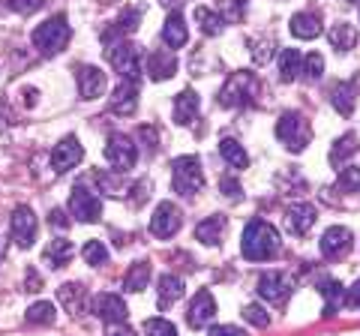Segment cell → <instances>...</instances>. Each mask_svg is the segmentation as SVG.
<instances>
[{
  "label": "cell",
  "instance_id": "6da1fadb",
  "mask_svg": "<svg viewBox=\"0 0 360 336\" xmlns=\"http://www.w3.org/2000/svg\"><path fill=\"white\" fill-rule=\"evenodd\" d=\"M279 246H283V240H279V231L270 226V222H264V219H252L250 226L243 228V238H240L243 259L267 261V259H274V255L279 252Z\"/></svg>",
  "mask_w": 360,
  "mask_h": 336
},
{
  "label": "cell",
  "instance_id": "7a4b0ae2",
  "mask_svg": "<svg viewBox=\"0 0 360 336\" xmlns=\"http://www.w3.org/2000/svg\"><path fill=\"white\" fill-rule=\"evenodd\" d=\"M264 93V84H262V78H258L255 72H234L229 82L222 84V91H219V105L225 108H250L258 103V96Z\"/></svg>",
  "mask_w": 360,
  "mask_h": 336
},
{
  "label": "cell",
  "instance_id": "3957f363",
  "mask_svg": "<svg viewBox=\"0 0 360 336\" xmlns=\"http://www.w3.org/2000/svg\"><path fill=\"white\" fill-rule=\"evenodd\" d=\"M276 138L285 144L291 153H303L312 141V123L300 115V111H285L276 120Z\"/></svg>",
  "mask_w": 360,
  "mask_h": 336
},
{
  "label": "cell",
  "instance_id": "277c9868",
  "mask_svg": "<svg viewBox=\"0 0 360 336\" xmlns=\"http://www.w3.org/2000/svg\"><path fill=\"white\" fill-rule=\"evenodd\" d=\"M172 186L184 198H193L195 193H201V186H205V168H201L195 156H177L172 162Z\"/></svg>",
  "mask_w": 360,
  "mask_h": 336
},
{
  "label": "cell",
  "instance_id": "5b68a950",
  "mask_svg": "<svg viewBox=\"0 0 360 336\" xmlns=\"http://www.w3.org/2000/svg\"><path fill=\"white\" fill-rule=\"evenodd\" d=\"M72 37V27L66 15H51L49 21L33 30V46H37L42 54H60L66 49V42Z\"/></svg>",
  "mask_w": 360,
  "mask_h": 336
},
{
  "label": "cell",
  "instance_id": "8992f818",
  "mask_svg": "<svg viewBox=\"0 0 360 336\" xmlns=\"http://www.w3.org/2000/svg\"><path fill=\"white\" fill-rule=\"evenodd\" d=\"M105 58L117 70L120 78H127V82H139L141 78V54H139V49H135L132 42H123V39L120 42H108Z\"/></svg>",
  "mask_w": 360,
  "mask_h": 336
},
{
  "label": "cell",
  "instance_id": "52a82bcc",
  "mask_svg": "<svg viewBox=\"0 0 360 336\" xmlns=\"http://www.w3.org/2000/svg\"><path fill=\"white\" fill-rule=\"evenodd\" d=\"M180 226H184V214H180V207L172 205V201H162V205H156L153 217H150V234L153 238H174V234L180 231Z\"/></svg>",
  "mask_w": 360,
  "mask_h": 336
},
{
  "label": "cell",
  "instance_id": "ba28073f",
  "mask_svg": "<svg viewBox=\"0 0 360 336\" xmlns=\"http://www.w3.org/2000/svg\"><path fill=\"white\" fill-rule=\"evenodd\" d=\"M70 214L82 222H96L99 214H103V201L94 189H87L84 183H78L70 193Z\"/></svg>",
  "mask_w": 360,
  "mask_h": 336
},
{
  "label": "cell",
  "instance_id": "9c48e42d",
  "mask_svg": "<svg viewBox=\"0 0 360 336\" xmlns=\"http://www.w3.org/2000/svg\"><path fill=\"white\" fill-rule=\"evenodd\" d=\"M321 255L328 261H340L345 259L348 252H352V246H354V234L348 231L345 226H330L328 231L321 234Z\"/></svg>",
  "mask_w": 360,
  "mask_h": 336
},
{
  "label": "cell",
  "instance_id": "30bf717a",
  "mask_svg": "<svg viewBox=\"0 0 360 336\" xmlns=\"http://www.w3.org/2000/svg\"><path fill=\"white\" fill-rule=\"evenodd\" d=\"M135 156H139V150H135L129 136H111L105 141V160L111 162L115 172H129L135 165Z\"/></svg>",
  "mask_w": 360,
  "mask_h": 336
},
{
  "label": "cell",
  "instance_id": "8fae6325",
  "mask_svg": "<svg viewBox=\"0 0 360 336\" xmlns=\"http://www.w3.org/2000/svg\"><path fill=\"white\" fill-rule=\"evenodd\" d=\"M258 295L267 304H283V300L291 295V279L283 271H267L258 276Z\"/></svg>",
  "mask_w": 360,
  "mask_h": 336
},
{
  "label": "cell",
  "instance_id": "7c38bea8",
  "mask_svg": "<svg viewBox=\"0 0 360 336\" xmlns=\"http://www.w3.org/2000/svg\"><path fill=\"white\" fill-rule=\"evenodd\" d=\"M213 318H217V300H213L207 288H201L186 309V321H189V328H207Z\"/></svg>",
  "mask_w": 360,
  "mask_h": 336
},
{
  "label": "cell",
  "instance_id": "4fadbf2b",
  "mask_svg": "<svg viewBox=\"0 0 360 336\" xmlns=\"http://www.w3.org/2000/svg\"><path fill=\"white\" fill-rule=\"evenodd\" d=\"M84 160V148L78 144V138H72V136H66V138H60V144L51 150V165H54V172H72V168Z\"/></svg>",
  "mask_w": 360,
  "mask_h": 336
},
{
  "label": "cell",
  "instance_id": "5bb4252c",
  "mask_svg": "<svg viewBox=\"0 0 360 336\" xmlns=\"http://www.w3.org/2000/svg\"><path fill=\"white\" fill-rule=\"evenodd\" d=\"M58 300L63 304V309L70 312V316H75V318H82L87 312V306H90V295H87V288L82 283H63L58 288Z\"/></svg>",
  "mask_w": 360,
  "mask_h": 336
},
{
  "label": "cell",
  "instance_id": "9a60e30c",
  "mask_svg": "<svg viewBox=\"0 0 360 336\" xmlns=\"http://www.w3.org/2000/svg\"><path fill=\"white\" fill-rule=\"evenodd\" d=\"M135 108H139V82L120 78L115 93H111V111L120 117H129V115H135Z\"/></svg>",
  "mask_w": 360,
  "mask_h": 336
},
{
  "label": "cell",
  "instance_id": "2e32d148",
  "mask_svg": "<svg viewBox=\"0 0 360 336\" xmlns=\"http://www.w3.org/2000/svg\"><path fill=\"white\" fill-rule=\"evenodd\" d=\"M75 82H78V93H82V99H96L105 91V72L99 70V66H90V63L78 66Z\"/></svg>",
  "mask_w": 360,
  "mask_h": 336
},
{
  "label": "cell",
  "instance_id": "e0dca14e",
  "mask_svg": "<svg viewBox=\"0 0 360 336\" xmlns=\"http://www.w3.org/2000/svg\"><path fill=\"white\" fill-rule=\"evenodd\" d=\"M144 72H148L150 82H165L177 72V58L168 49H160V51H150L148 60H144Z\"/></svg>",
  "mask_w": 360,
  "mask_h": 336
},
{
  "label": "cell",
  "instance_id": "ac0fdd59",
  "mask_svg": "<svg viewBox=\"0 0 360 336\" xmlns=\"http://www.w3.org/2000/svg\"><path fill=\"white\" fill-rule=\"evenodd\" d=\"M94 312L103 321H108V324H120V321H127V316H129V309H127V304H123V297L120 295H111V291H105V295H99L94 300Z\"/></svg>",
  "mask_w": 360,
  "mask_h": 336
},
{
  "label": "cell",
  "instance_id": "d6986e66",
  "mask_svg": "<svg viewBox=\"0 0 360 336\" xmlns=\"http://www.w3.org/2000/svg\"><path fill=\"white\" fill-rule=\"evenodd\" d=\"M13 240L18 246H33V240H37V217L30 207L13 210Z\"/></svg>",
  "mask_w": 360,
  "mask_h": 336
},
{
  "label": "cell",
  "instance_id": "ffe728a7",
  "mask_svg": "<svg viewBox=\"0 0 360 336\" xmlns=\"http://www.w3.org/2000/svg\"><path fill=\"white\" fill-rule=\"evenodd\" d=\"M315 219H319V210H315L309 201H297V205L288 207L285 226H288L291 234H307V231L315 226Z\"/></svg>",
  "mask_w": 360,
  "mask_h": 336
},
{
  "label": "cell",
  "instance_id": "44dd1931",
  "mask_svg": "<svg viewBox=\"0 0 360 336\" xmlns=\"http://www.w3.org/2000/svg\"><path fill=\"white\" fill-rule=\"evenodd\" d=\"M198 108H201V99L195 91H180L174 96V123H180V127L193 123L198 117Z\"/></svg>",
  "mask_w": 360,
  "mask_h": 336
},
{
  "label": "cell",
  "instance_id": "7402d4cb",
  "mask_svg": "<svg viewBox=\"0 0 360 336\" xmlns=\"http://www.w3.org/2000/svg\"><path fill=\"white\" fill-rule=\"evenodd\" d=\"M225 228H229V219H225L222 214H213V217L201 219L195 226V238L205 246H213V243H219L225 238Z\"/></svg>",
  "mask_w": 360,
  "mask_h": 336
},
{
  "label": "cell",
  "instance_id": "603a6c76",
  "mask_svg": "<svg viewBox=\"0 0 360 336\" xmlns=\"http://www.w3.org/2000/svg\"><path fill=\"white\" fill-rule=\"evenodd\" d=\"M330 103H333V108L340 111L342 117H352V115H354V105H357V87H354V82H340V84H333Z\"/></svg>",
  "mask_w": 360,
  "mask_h": 336
},
{
  "label": "cell",
  "instance_id": "cb8c5ba5",
  "mask_svg": "<svg viewBox=\"0 0 360 336\" xmlns=\"http://www.w3.org/2000/svg\"><path fill=\"white\" fill-rule=\"evenodd\" d=\"M360 150V138L354 136V132H345V136H340L333 141V148H330V165L333 168H345L348 160Z\"/></svg>",
  "mask_w": 360,
  "mask_h": 336
},
{
  "label": "cell",
  "instance_id": "d4e9b609",
  "mask_svg": "<svg viewBox=\"0 0 360 336\" xmlns=\"http://www.w3.org/2000/svg\"><path fill=\"white\" fill-rule=\"evenodd\" d=\"M186 39H189L186 21L180 18V13H172V15L165 18V25H162V42H165L168 49H184Z\"/></svg>",
  "mask_w": 360,
  "mask_h": 336
},
{
  "label": "cell",
  "instance_id": "484cf974",
  "mask_svg": "<svg viewBox=\"0 0 360 336\" xmlns=\"http://www.w3.org/2000/svg\"><path fill=\"white\" fill-rule=\"evenodd\" d=\"M156 288H160V306H172L177 304L180 297H184V279L174 276V273H162L160 283H156Z\"/></svg>",
  "mask_w": 360,
  "mask_h": 336
},
{
  "label": "cell",
  "instance_id": "4316f807",
  "mask_svg": "<svg viewBox=\"0 0 360 336\" xmlns=\"http://www.w3.org/2000/svg\"><path fill=\"white\" fill-rule=\"evenodd\" d=\"M291 33H295L297 39H315L321 37V18L315 13H297L291 18Z\"/></svg>",
  "mask_w": 360,
  "mask_h": 336
},
{
  "label": "cell",
  "instance_id": "83f0119b",
  "mask_svg": "<svg viewBox=\"0 0 360 336\" xmlns=\"http://www.w3.org/2000/svg\"><path fill=\"white\" fill-rule=\"evenodd\" d=\"M321 297H324V318H330L345 300V288L340 285V279H321Z\"/></svg>",
  "mask_w": 360,
  "mask_h": 336
},
{
  "label": "cell",
  "instance_id": "f1b7e54d",
  "mask_svg": "<svg viewBox=\"0 0 360 336\" xmlns=\"http://www.w3.org/2000/svg\"><path fill=\"white\" fill-rule=\"evenodd\" d=\"M42 255H45V261H49L51 267H63V264L72 261L75 246L70 240H63V238H54V240H49V246H45Z\"/></svg>",
  "mask_w": 360,
  "mask_h": 336
},
{
  "label": "cell",
  "instance_id": "f546056e",
  "mask_svg": "<svg viewBox=\"0 0 360 336\" xmlns=\"http://www.w3.org/2000/svg\"><path fill=\"white\" fill-rule=\"evenodd\" d=\"M328 39H330V46H333L336 51H352V49L357 46V27L348 25V21H340V25L330 27Z\"/></svg>",
  "mask_w": 360,
  "mask_h": 336
},
{
  "label": "cell",
  "instance_id": "4dcf8cb0",
  "mask_svg": "<svg viewBox=\"0 0 360 336\" xmlns=\"http://www.w3.org/2000/svg\"><path fill=\"white\" fill-rule=\"evenodd\" d=\"M300 66H303V54L297 49H283V54H279V78L295 82V78H300Z\"/></svg>",
  "mask_w": 360,
  "mask_h": 336
},
{
  "label": "cell",
  "instance_id": "1f68e13d",
  "mask_svg": "<svg viewBox=\"0 0 360 336\" xmlns=\"http://www.w3.org/2000/svg\"><path fill=\"white\" fill-rule=\"evenodd\" d=\"M148 283H150V264L148 261H135L127 271V276H123V288L132 291V295L135 291H144Z\"/></svg>",
  "mask_w": 360,
  "mask_h": 336
},
{
  "label": "cell",
  "instance_id": "d6a6232c",
  "mask_svg": "<svg viewBox=\"0 0 360 336\" xmlns=\"http://www.w3.org/2000/svg\"><path fill=\"white\" fill-rule=\"evenodd\" d=\"M193 18H195V25H198V30L205 33V37H219V33H222V15H217L213 9L195 6Z\"/></svg>",
  "mask_w": 360,
  "mask_h": 336
},
{
  "label": "cell",
  "instance_id": "836d02e7",
  "mask_svg": "<svg viewBox=\"0 0 360 336\" xmlns=\"http://www.w3.org/2000/svg\"><path fill=\"white\" fill-rule=\"evenodd\" d=\"M219 153H222V160L229 165H234V168H246V165H250V156H246L243 144L234 141V138H222L219 141Z\"/></svg>",
  "mask_w": 360,
  "mask_h": 336
},
{
  "label": "cell",
  "instance_id": "e575fe53",
  "mask_svg": "<svg viewBox=\"0 0 360 336\" xmlns=\"http://www.w3.org/2000/svg\"><path fill=\"white\" fill-rule=\"evenodd\" d=\"M25 321L33 324V328H49V324H54V306L49 300H37V304L25 312Z\"/></svg>",
  "mask_w": 360,
  "mask_h": 336
},
{
  "label": "cell",
  "instance_id": "d590c367",
  "mask_svg": "<svg viewBox=\"0 0 360 336\" xmlns=\"http://www.w3.org/2000/svg\"><path fill=\"white\" fill-rule=\"evenodd\" d=\"M274 39L270 37H252L250 39V54H252V63L255 66H267L270 60H274Z\"/></svg>",
  "mask_w": 360,
  "mask_h": 336
},
{
  "label": "cell",
  "instance_id": "8d00e7d4",
  "mask_svg": "<svg viewBox=\"0 0 360 336\" xmlns=\"http://www.w3.org/2000/svg\"><path fill=\"white\" fill-rule=\"evenodd\" d=\"M141 15H144L141 6H127L115 21V33H135L141 25Z\"/></svg>",
  "mask_w": 360,
  "mask_h": 336
},
{
  "label": "cell",
  "instance_id": "74e56055",
  "mask_svg": "<svg viewBox=\"0 0 360 336\" xmlns=\"http://www.w3.org/2000/svg\"><path fill=\"white\" fill-rule=\"evenodd\" d=\"M300 75L307 78V82H319V78L324 75V58L319 51H312L303 58V66H300Z\"/></svg>",
  "mask_w": 360,
  "mask_h": 336
},
{
  "label": "cell",
  "instance_id": "f35d334b",
  "mask_svg": "<svg viewBox=\"0 0 360 336\" xmlns=\"http://www.w3.org/2000/svg\"><path fill=\"white\" fill-rule=\"evenodd\" d=\"M84 261L90 264V267H103V264H108V250H105V243L103 240H90L87 246H84Z\"/></svg>",
  "mask_w": 360,
  "mask_h": 336
},
{
  "label": "cell",
  "instance_id": "ab89813d",
  "mask_svg": "<svg viewBox=\"0 0 360 336\" xmlns=\"http://www.w3.org/2000/svg\"><path fill=\"white\" fill-rule=\"evenodd\" d=\"M345 193H360V165H345L340 168V177H336Z\"/></svg>",
  "mask_w": 360,
  "mask_h": 336
},
{
  "label": "cell",
  "instance_id": "60d3db41",
  "mask_svg": "<svg viewBox=\"0 0 360 336\" xmlns=\"http://www.w3.org/2000/svg\"><path fill=\"white\" fill-rule=\"evenodd\" d=\"M144 336H177V328L168 318H148L144 321Z\"/></svg>",
  "mask_w": 360,
  "mask_h": 336
},
{
  "label": "cell",
  "instance_id": "b9f144b4",
  "mask_svg": "<svg viewBox=\"0 0 360 336\" xmlns=\"http://www.w3.org/2000/svg\"><path fill=\"white\" fill-rule=\"evenodd\" d=\"M243 318L252 324V328H267L270 324V316H267V309L262 304H250V306H243Z\"/></svg>",
  "mask_w": 360,
  "mask_h": 336
},
{
  "label": "cell",
  "instance_id": "7bdbcfd3",
  "mask_svg": "<svg viewBox=\"0 0 360 336\" xmlns=\"http://www.w3.org/2000/svg\"><path fill=\"white\" fill-rule=\"evenodd\" d=\"M96 183L103 186V193H105V195H123V189H127V186L120 183V172H117V177H111V174H105V172H99V174H96Z\"/></svg>",
  "mask_w": 360,
  "mask_h": 336
},
{
  "label": "cell",
  "instance_id": "ee69618b",
  "mask_svg": "<svg viewBox=\"0 0 360 336\" xmlns=\"http://www.w3.org/2000/svg\"><path fill=\"white\" fill-rule=\"evenodd\" d=\"M246 13V0H222V18L225 21H240Z\"/></svg>",
  "mask_w": 360,
  "mask_h": 336
},
{
  "label": "cell",
  "instance_id": "f6af8a7d",
  "mask_svg": "<svg viewBox=\"0 0 360 336\" xmlns=\"http://www.w3.org/2000/svg\"><path fill=\"white\" fill-rule=\"evenodd\" d=\"M45 0H6V6L13 9V13L18 15H30V13H37V9H42Z\"/></svg>",
  "mask_w": 360,
  "mask_h": 336
},
{
  "label": "cell",
  "instance_id": "bcb514c9",
  "mask_svg": "<svg viewBox=\"0 0 360 336\" xmlns=\"http://www.w3.org/2000/svg\"><path fill=\"white\" fill-rule=\"evenodd\" d=\"M219 186H222V195L229 198V201H240V198H243V189H240V183L234 181V177L225 174L222 181H219Z\"/></svg>",
  "mask_w": 360,
  "mask_h": 336
},
{
  "label": "cell",
  "instance_id": "7dc6e473",
  "mask_svg": "<svg viewBox=\"0 0 360 336\" xmlns=\"http://www.w3.org/2000/svg\"><path fill=\"white\" fill-rule=\"evenodd\" d=\"M139 141L148 144L150 153H156V148H160V132H156V127H139Z\"/></svg>",
  "mask_w": 360,
  "mask_h": 336
},
{
  "label": "cell",
  "instance_id": "c3c4849f",
  "mask_svg": "<svg viewBox=\"0 0 360 336\" xmlns=\"http://www.w3.org/2000/svg\"><path fill=\"white\" fill-rule=\"evenodd\" d=\"M207 336H246V333L240 328H234V324H213Z\"/></svg>",
  "mask_w": 360,
  "mask_h": 336
},
{
  "label": "cell",
  "instance_id": "681fc988",
  "mask_svg": "<svg viewBox=\"0 0 360 336\" xmlns=\"http://www.w3.org/2000/svg\"><path fill=\"white\" fill-rule=\"evenodd\" d=\"M342 306L348 309H357L360 306V279L352 285V288H345V300H342Z\"/></svg>",
  "mask_w": 360,
  "mask_h": 336
},
{
  "label": "cell",
  "instance_id": "f907efd6",
  "mask_svg": "<svg viewBox=\"0 0 360 336\" xmlns=\"http://www.w3.org/2000/svg\"><path fill=\"white\" fill-rule=\"evenodd\" d=\"M49 219H51V226H54V228H66V226H70V222H72L70 217H66V210H60V207H54Z\"/></svg>",
  "mask_w": 360,
  "mask_h": 336
},
{
  "label": "cell",
  "instance_id": "816d5d0a",
  "mask_svg": "<svg viewBox=\"0 0 360 336\" xmlns=\"http://www.w3.org/2000/svg\"><path fill=\"white\" fill-rule=\"evenodd\" d=\"M105 336H139V333H135L132 328H127V324H108V328H105Z\"/></svg>",
  "mask_w": 360,
  "mask_h": 336
},
{
  "label": "cell",
  "instance_id": "f5cc1de1",
  "mask_svg": "<svg viewBox=\"0 0 360 336\" xmlns=\"http://www.w3.org/2000/svg\"><path fill=\"white\" fill-rule=\"evenodd\" d=\"M9 120H13V115H9V108H6V103H0V132H4V129L9 127Z\"/></svg>",
  "mask_w": 360,
  "mask_h": 336
},
{
  "label": "cell",
  "instance_id": "db71d44e",
  "mask_svg": "<svg viewBox=\"0 0 360 336\" xmlns=\"http://www.w3.org/2000/svg\"><path fill=\"white\" fill-rule=\"evenodd\" d=\"M25 291H39V276L33 271H27V288Z\"/></svg>",
  "mask_w": 360,
  "mask_h": 336
},
{
  "label": "cell",
  "instance_id": "11a10c76",
  "mask_svg": "<svg viewBox=\"0 0 360 336\" xmlns=\"http://www.w3.org/2000/svg\"><path fill=\"white\" fill-rule=\"evenodd\" d=\"M162 4H165V6H172V9H174V13H177V9H180V6H186V4H189V0H162Z\"/></svg>",
  "mask_w": 360,
  "mask_h": 336
},
{
  "label": "cell",
  "instance_id": "9f6ffc18",
  "mask_svg": "<svg viewBox=\"0 0 360 336\" xmlns=\"http://www.w3.org/2000/svg\"><path fill=\"white\" fill-rule=\"evenodd\" d=\"M0 255H4V243H0Z\"/></svg>",
  "mask_w": 360,
  "mask_h": 336
},
{
  "label": "cell",
  "instance_id": "6f0895ef",
  "mask_svg": "<svg viewBox=\"0 0 360 336\" xmlns=\"http://www.w3.org/2000/svg\"><path fill=\"white\" fill-rule=\"evenodd\" d=\"M348 4H357V0H348Z\"/></svg>",
  "mask_w": 360,
  "mask_h": 336
}]
</instances>
